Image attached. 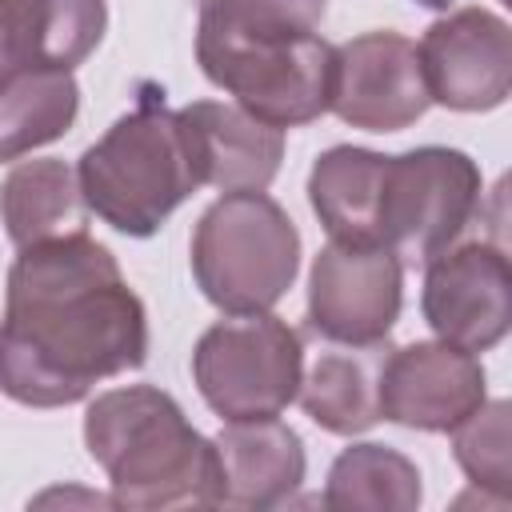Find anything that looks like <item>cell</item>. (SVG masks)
Instances as JSON below:
<instances>
[{
  "mask_svg": "<svg viewBox=\"0 0 512 512\" xmlns=\"http://www.w3.org/2000/svg\"><path fill=\"white\" fill-rule=\"evenodd\" d=\"M180 112L196 180L220 192H264L284 160V128H272L240 104L192 100Z\"/></svg>",
  "mask_w": 512,
  "mask_h": 512,
  "instance_id": "13",
  "label": "cell"
},
{
  "mask_svg": "<svg viewBox=\"0 0 512 512\" xmlns=\"http://www.w3.org/2000/svg\"><path fill=\"white\" fill-rule=\"evenodd\" d=\"M192 276L220 312H268L300 272V232L268 192H224L192 228Z\"/></svg>",
  "mask_w": 512,
  "mask_h": 512,
  "instance_id": "5",
  "label": "cell"
},
{
  "mask_svg": "<svg viewBox=\"0 0 512 512\" xmlns=\"http://www.w3.org/2000/svg\"><path fill=\"white\" fill-rule=\"evenodd\" d=\"M216 444V508H276L296 496L308 472L304 440L280 416L264 420H228Z\"/></svg>",
  "mask_w": 512,
  "mask_h": 512,
  "instance_id": "14",
  "label": "cell"
},
{
  "mask_svg": "<svg viewBox=\"0 0 512 512\" xmlns=\"http://www.w3.org/2000/svg\"><path fill=\"white\" fill-rule=\"evenodd\" d=\"M336 48L316 28L256 20L200 4L196 64L244 112L272 128H300L328 112Z\"/></svg>",
  "mask_w": 512,
  "mask_h": 512,
  "instance_id": "3",
  "label": "cell"
},
{
  "mask_svg": "<svg viewBox=\"0 0 512 512\" xmlns=\"http://www.w3.org/2000/svg\"><path fill=\"white\" fill-rule=\"evenodd\" d=\"M424 324L436 340L464 352H488L512 324V268L500 244H452L424 264Z\"/></svg>",
  "mask_w": 512,
  "mask_h": 512,
  "instance_id": "10",
  "label": "cell"
},
{
  "mask_svg": "<svg viewBox=\"0 0 512 512\" xmlns=\"http://www.w3.org/2000/svg\"><path fill=\"white\" fill-rule=\"evenodd\" d=\"M428 84L416 44L400 32H364L336 48L332 100L344 124L360 132H404L428 112Z\"/></svg>",
  "mask_w": 512,
  "mask_h": 512,
  "instance_id": "11",
  "label": "cell"
},
{
  "mask_svg": "<svg viewBox=\"0 0 512 512\" xmlns=\"http://www.w3.org/2000/svg\"><path fill=\"white\" fill-rule=\"evenodd\" d=\"M404 264L380 244L332 240L308 272V328L332 344H380L400 320Z\"/></svg>",
  "mask_w": 512,
  "mask_h": 512,
  "instance_id": "8",
  "label": "cell"
},
{
  "mask_svg": "<svg viewBox=\"0 0 512 512\" xmlns=\"http://www.w3.org/2000/svg\"><path fill=\"white\" fill-rule=\"evenodd\" d=\"M488 400V376L476 352L448 340H412L388 348L380 368V420L416 432H452Z\"/></svg>",
  "mask_w": 512,
  "mask_h": 512,
  "instance_id": "12",
  "label": "cell"
},
{
  "mask_svg": "<svg viewBox=\"0 0 512 512\" xmlns=\"http://www.w3.org/2000/svg\"><path fill=\"white\" fill-rule=\"evenodd\" d=\"M416 4H420V8H432V12H448L456 0H416Z\"/></svg>",
  "mask_w": 512,
  "mask_h": 512,
  "instance_id": "24",
  "label": "cell"
},
{
  "mask_svg": "<svg viewBox=\"0 0 512 512\" xmlns=\"http://www.w3.org/2000/svg\"><path fill=\"white\" fill-rule=\"evenodd\" d=\"M304 340L272 312H228L192 348V380L220 420L280 416L300 388Z\"/></svg>",
  "mask_w": 512,
  "mask_h": 512,
  "instance_id": "7",
  "label": "cell"
},
{
  "mask_svg": "<svg viewBox=\"0 0 512 512\" xmlns=\"http://www.w3.org/2000/svg\"><path fill=\"white\" fill-rule=\"evenodd\" d=\"M388 344H324L300 372L296 400L332 436H360L380 424V368Z\"/></svg>",
  "mask_w": 512,
  "mask_h": 512,
  "instance_id": "15",
  "label": "cell"
},
{
  "mask_svg": "<svg viewBox=\"0 0 512 512\" xmlns=\"http://www.w3.org/2000/svg\"><path fill=\"white\" fill-rule=\"evenodd\" d=\"M80 112V84L64 68L16 64L0 72V164L60 140Z\"/></svg>",
  "mask_w": 512,
  "mask_h": 512,
  "instance_id": "18",
  "label": "cell"
},
{
  "mask_svg": "<svg viewBox=\"0 0 512 512\" xmlns=\"http://www.w3.org/2000/svg\"><path fill=\"white\" fill-rule=\"evenodd\" d=\"M148 360V312L88 232L20 248L4 284L0 392L64 408Z\"/></svg>",
  "mask_w": 512,
  "mask_h": 512,
  "instance_id": "1",
  "label": "cell"
},
{
  "mask_svg": "<svg viewBox=\"0 0 512 512\" xmlns=\"http://www.w3.org/2000/svg\"><path fill=\"white\" fill-rule=\"evenodd\" d=\"M76 176L88 212L136 240L160 232V224L200 188L180 112L164 104L156 84H140L136 108L84 148Z\"/></svg>",
  "mask_w": 512,
  "mask_h": 512,
  "instance_id": "4",
  "label": "cell"
},
{
  "mask_svg": "<svg viewBox=\"0 0 512 512\" xmlns=\"http://www.w3.org/2000/svg\"><path fill=\"white\" fill-rule=\"evenodd\" d=\"M416 56L428 100L452 112H492L512 92V28L484 4L432 20Z\"/></svg>",
  "mask_w": 512,
  "mask_h": 512,
  "instance_id": "9",
  "label": "cell"
},
{
  "mask_svg": "<svg viewBox=\"0 0 512 512\" xmlns=\"http://www.w3.org/2000/svg\"><path fill=\"white\" fill-rule=\"evenodd\" d=\"M320 500L336 512H416L424 500V484L420 468L400 448L364 440L348 444L332 460Z\"/></svg>",
  "mask_w": 512,
  "mask_h": 512,
  "instance_id": "19",
  "label": "cell"
},
{
  "mask_svg": "<svg viewBox=\"0 0 512 512\" xmlns=\"http://www.w3.org/2000/svg\"><path fill=\"white\" fill-rule=\"evenodd\" d=\"M0 220L16 248L88 232V204L68 160H20L0 184Z\"/></svg>",
  "mask_w": 512,
  "mask_h": 512,
  "instance_id": "16",
  "label": "cell"
},
{
  "mask_svg": "<svg viewBox=\"0 0 512 512\" xmlns=\"http://www.w3.org/2000/svg\"><path fill=\"white\" fill-rule=\"evenodd\" d=\"M20 64V48H16V24H12V4L0 0V72Z\"/></svg>",
  "mask_w": 512,
  "mask_h": 512,
  "instance_id": "23",
  "label": "cell"
},
{
  "mask_svg": "<svg viewBox=\"0 0 512 512\" xmlns=\"http://www.w3.org/2000/svg\"><path fill=\"white\" fill-rule=\"evenodd\" d=\"M84 448L108 472L116 508H216V444L164 388L100 392L84 412Z\"/></svg>",
  "mask_w": 512,
  "mask_h": 512,
  "instance_id": "2",
  "label": "cell"
},
{
  "mask_svg": "<svg viewBox=\"0 0 512 512\" xmlns=\"http://www.w3.org/2000/svg\"><path fill=\"white\" fill-rule=\"evenodd\" d=\"M508 400H484L468 420L452 428V456L464 476L492 492L496 504L508 500L512 484V440H508Z\"/></svg>",
  "mask_w": 512,
  "mask_h": 512,
  "instance_id": "21",
  "label": "cell"
},
{
  "mask_svg": "<svg viewBox=\"0 0 512 512\" xmlns=\"http://www.w3.org/2000/svg\"><path fill=\"white\" fill-rule=\"evenodd\" d=\"M200 4L228 8V12H240V16H256V20H280V24H296V28H320L328 0H200Z\"/></svg>",
  "mask_w": 512,
  "mask_h": 512,
  "instance_id": "22",
  "label": "cell"
},
{
  "mask_svg": "<svg viewBox=\"0 0 512 512\" xmlns=\"http://www.w3.org/2000/svg\"><path fill=\"white\" fill-rule=\"evenodd\" d=\"M20 64L64 68L84 64L108 28V0H8Z\"/></svg>",
  "mask_w": 512,
  "mask_h": 512,
  "instance_id": "20",
  "label": "cell"
},
{
  "mask_svg": "<svg viewBox=\"0 0 512 512\" xmlns=\"http://www.w3.org/2000/svg\"><path fill=\"white\" fill-rule=\"evenodd\" d=\"M384 160H388L384 152L356 148V144H336L316 156L308 172V204L332 240L380 244L376 212H380Z\"/></svg>",
  "mask_w": 512,
  "mask_h": 512,
  "instance_id": "17",
  "label": "cell"
},
{
  "mask_svg": "<svg viewBox=\"0 0 512 512\" xmlns=\"http://www.w3.org/2000/svg\"><path fill=\"white\" fill-rule=\"evenodd\" d=\"M484 176L460 148L420 144L384 160L376 240L400 264H428L480 216Z\"/></svg>",
  "mask_w": 512,
  "mask_h": 512,
  "instance_id": "6",
  "label": "cell"
}]
</instances>
